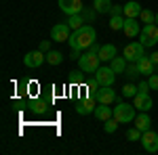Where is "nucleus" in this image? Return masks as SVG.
Returning a JSON list of instances; mask_svg holds the SVG:
<instances>
[{"label": "nucleus", "instance_id": "obj_1", "mask_svg": "<svg viewBox=\"0 0 158 155\" xmlns=\"http://www.w3.org/2000/svg\"><path fill=\"white\" fill-rule=\"evenodd\" d=\"M93 42H97V34L91 25H82L80 29H74L68 40L70 48H74V50H86Z\"/></svg>", "mask_w": 158, "mask_h": 155}, {"label": "nucleus", "instance_id": "obj_2", "mask_svg": "<svg viewBox=\"0 0 158 155\" xmlns=\"http://www.w3.org/2000/svg\"><path fill=\"white\" fill-rule=\"evenodd\" d=\"M139 42L146 48H154L158 44V25L156 23H148L141 27V34H139Z\"/></svg>", "mask_w": 158, "mask_h": 155}, {"label": "nucleus", "instance_id": "obj_3", "mask_svg": "<svg viewBox=\"0 0 158 155\" xmlns=\"http://www.w3.org/2000/svg\"><path fill=\"white\" fill-rule=\"evenodd\" d=\"M135 115H137L135 105L131 107L129 103H118V105L114 107V118L118 119L120 124H131V122H135Z\"/></svg>", "mask_w": 158, "mask_h": 155}, {"label": "nucleus", "instance_id": "obj_4", "mask_svg": "<svg viewBox=\"0 0 158 155\" xmlns=\"http://www.w3.org/2000/svg\"><path fill=\"white\" fill-rule=\"evenodd\" d=\"M78 63H80V69H82L85 73H95L99 67H101V65H99V63H101L99 55L97 52H89V50L78 59Z\"/></svg>", "mask_w": 158, "mask_h": 155}, {"label": "nucleus", "instance_id": "obj_5", "mask_svg": "<svg viewBox=\"0 0 158 155\" xmlns=\"http://www.w3.org/2000/svg\"><path fill=\"white\" fill-rule=\"evenodd\" d=\"M122 55H124V59L129 61V63H137V61L146 55V46L141 42H131V44L124 46V52Z\"/></svg>", "mask_w": 158, "mask_h": 155}, {"label": "nucleus", "instance_id": "obj_6", "mask_svg": "<svg viewBox=\"0 0 158 155\" xmlns=\"http://www.w3.org/2000/svg\"><path fill=\"white\" fill-rule=\"evenodd\" d=\"M91 99H93V101H97V103H101V105H112V103H116L118 95L114 92V88H112V86H99V90L91 96Z\"/></svg>", "mask_w": 158, "mask_h": 155}, {"label": "nucleus", "instance_id": "obj_7", "mask_svg": "<svg viewBox=\"0 0 158 155\" xmlns=\"http://www.w3.org/2000/svg\"><path fill=\"white\" fill-rule=\"evenodd\" d=\"M95 80H97L99 86H114L116 82V72L112 67H99L95 72Z\"/></svg>", "mask_w": 158, "mask_h": 155}, {"label": "nucleus", "instance_id": "obj_8", "mask_svg": "<svg viewBox=\"0 0 158 155\" xmlns=\"http://www.w3.org/2000/svg\"><path fill=\"white\" fill-rule=\"evenodd\" d=\"M70 36H72V27L68 23H57L51 29V40H55V42H68Z\"/></svg>", "mask_w": 158, "mask_h": 155}, {"label": "nucleus", "instance_id": "obj_9", "mask_svg": "<svg viewBox=\"0 0 158 155\" xmlns=\"http://www.w3.org/2000/svg\"><path fill=\"white\" fill-rule=\"evenodd\" d=\"M141 147L146 149L148 153H156L158 151V134L152 128L141 134Z\"/></svg>", "mask_w": 158, "mask_h": 155}, {"label": "nucleus", "instance_id": "obj_10", "mask_svg": "<svg viewBox=\"0 0 158 155\" xmlns=\"http://www.w3.org/2000/svg\"><path fill=\"white\" fill-rule=\"evenodd\" d=\"M57 4L65 15H78V13L85 11L82 0H57Z\"/></svg>", "mask_w": 158, "mask_h": 155}, {"label": "nucleus", "instance_id": "obj_11", "mask_svg": "<svg viewBox=\"0 0 158 155\" xmlns=\"http://www.w3.org/2000/svg\"><path fill=\"white\" fill-rule=\"evenodd\" d=\"M44 61H47V52H42V50L38 48V50H30L23 57V65L25 67H40Z\"/></svg>", "mask_w": 158, "mask_h": 155}, {"label": "nucleus", "instance_id": "obj_12", "mask_svg": "<svg viewBox=\"0 0 158 155\" xmlns=\"http://www.w3.org/2000/svg\"><path fill=\"white\" fill-rule=\"evenodd\" d=\"M133 105L137 111H150V109L154 107V101H152L150 92H137L133 96Z\"/></svg>", "mask_w": 158, "mask_h": 155}, {"label": "nucleus", "instance_id": "obj_13", "mask_svg": "<svg viewBox=\"0 0 158 155\" xmlns=\"http://www.w3.org/2000/svg\"><path fill=\"white\" fill-rule=\"evenodd\" d=\"M122 32H124L129 38H135V36L141 34V25H139V21H137L135 17H127V19H124V27H122Z\"/></svg>", "mask_w": 158, "mask_h": 155}, {"label": "nucleus", "instance_id": "obj_14", "mask_svg": "<svg viewBox=\"0 0 158 155\" xmlns=\"http://www.w3.org/2000/svg\"><path fill=\"white\" fill-rule=\"evenodd\" d=\"M137 67H139V72H141V76H152L154 73V69H156V65H154V61L150 59V57H141V59L137 61Z\"/></svg>", "mask_w": 158, "mask_h": 155}, {"label": "nucleus", "instance_id": "obj_15", "mask_svg": "<svg viewBox=\"0 0 158 155\" xmlns=\"http://www.w3.org/2000/svg\"><path fill=\"white\" fill-rule=\"evenodd\" d=\"M135 126H137L141 132H146V130L152 128V119H150V115H148V111H139V113L135 115Z\"/></svg>", "mask_w": 158, "mask_h": 155}, {"label": "nucleus", "instance_id": "obj_16", "mask_svg": "<svg viewBox=\"0 0 158 155\" xmlns=\"http://www.w3.org/2000/svg\"><path fill=\"white\" fill-rule=\"evenodd\" d=\"M141 11H143V6L137 2V0H129L127 4H124V17H139L141 15Z\"/></svg>", "mask_w": 158, "mask_h": 155}, {"label": "nucleus", "instance_id": "obj_17", "mask_svg": "<svg viewBox=\"0 0 158 155\" xmlns=\"http://www.w3.org/2000/svg\"><path fill=\"white\" fill-rule=\"evenodd\" d=\"M95 118L99 119V122H106V119H110V118H114V109L110 107V105H101L99 103V107H95Z\"/></svg>", "mask_w": 158, "mask_h": 155}, {"label": "nucleus", "instance_id": "obj_18", "mask_svg": "<svg viewBox=\"0 0 158 155\" xmlns=\"http://www.w3.org/2000/svg\"><path fill=\"white\" fill-rule=\"evenodd\" d=\"M95 103H97V101H93V99L80 101V103L76 105V113H80V115H89V113H93V111H95Z\"/></svg>", "mask_w": 158, "mask_h": 155}, {"label": "nucleus", "instance_id": "obj_19", "mask_svg": "<svg viewBox=\"0 0 158 155\" xmlns=\"http://www.w3.org/2000/svg\"><path fill=\"white\" fill-rule=\"evenodd\" d=\"M97 55H99L101 61H112L114 57H116V46H114V44H101Z\"/></svg>", "mask_w": 158, "mask_h": 155}, {"label": "nucleus", "instance_id": "obj_20", "mask_svg": "<svg viewBox=\"0 0 158 155\" xmlns=\"http://www.w3.org/2000/svg\"><path fill=\"white\" fill-rule=\"evenodd\" d=\"M112 0H93V11L99 13V15H106V13H112Z\"/></svg>", "mask_w": 158, "mask_h": 155}, {"label": "nucleus", "instance_id": "obj_21", "mask_svg": "<svg viewBox=\"0 0 158 155\" xmlns=\"http://www.w3.org/2000/svg\"><path fill=\"white\" fill-rule=\"evenodd\" d=\"M127 65H129V61L124 59V55H122V57H114V59L110 61V67H112L116 73H124Z\"/></svg>", "mask_w": 158, "mask_h": 155}, {"label": "nucleus", "instance_id": "obj_22", "mask_svg": "<svg viewBox=\"0 0 158 155\" xmlns=\"http://www.w3.org/2000/svg\"><path fill=\"white\" fill-rule=\"evenodd\" d=\"M65 23L72 27V32L74 29H80L82 23H85V21H82V13H78V15H68V21H65Z\"/></svg>", "mask_w": 158, "mask_h": 155}, {"label": "nucleus", "instance_id": "obj_23", "mask_svg": "<svg viewBox=\"0 0 158 155\" xmlns=\"http://www.w3.org/2000/svg\"><path fill=\"white\" fill-rule=\"evenodd\" d=\"M124 76L133 82V80H137L139 76H141V72H139V67H137V63H129L127 65V69H124Z\"/></svg>", "mask_w": 158, "mask_h": 155}, {"label": "nucleus", "instance_id": "obj_24", "mask_svg": "<svg viewBox=\"0 0 158 155\" xmlns=\"http://www.w3.org/2000/svg\"><path fill=\"white\" fill-rule=\"evenodd\" d=\"M124 19L127 17H122V15H112V19H110V29H114V32H118L124 27Z\"/></svg>", "mask_w": 158, "mask_h": 155}, {"label": "nucleus", "instance_id": "obj_25", "mask_svg": "<svg viewBox=\"0 0 158 155\" xmlns=\"http://www.w3.org/2000/svg\"><path fill=\"white\" fill-rule=\"evenodd\" d=\"M61 61H63V55H61L59 50H49L47 52V63L49 65H59Z\"/></svg>", "mask_w": 158, "mask_h": 155}, {"label": "nucleus", "instance_id": "obj_26", "mask_svg": "<svg viewBox=\"0 0 158 155\" xmlns=\"http://www.w3.org/2000/svg\"><path fill=\"white\" fill-rule=\"evenodd\" d=\"M139 19H141V23L148 25V23H156V13H152L150 9H143L141 15H139Z\"/></svg>", "mask_w": 158, "mask_h": 155}, {"label": "nucleus", "instance_id": "obj_27", "mask_svg": "<svg viewBox=\"0 0 158 155\" xmlns=\"http://www.w3.org/2000/svg\"><path fill=\"white\" fill-rule=\"evenodd\" d=\"M118 124H120V122L116 118H110V119H106V124H103V130L108 132V134H112V132L118 130Z\"/></svg>", "mask_w": 158, "mask_h": 155}, {"label": "nucleus", "instance_id": "obj_28", "mask_svg": "<svg viewBox=\"0 0 158 155\" xmlns=\"http://www.w3.org/2000/svg\"><path fill=\"white\" fill-rule=\"evenodd\" d=\"M137 92H139V88H137L133 82H131V84H124V88H122V96H127V99L135 96Z\"/></svg>", "mask_w": 158, "mask_h": 155}, {"label": "nucleus", "instance_id": "obj_29", "mask_svg": "<svg viewBox=\"0 0 158 155\" xmlns=\"http://www.w3.org/2000/svg\"><path fill=\"white\" fill-rule=\"evenodd\" d=\"M141 134H143V132L139 130L137 126H133V128H129V130H127V138H129L131 143H133V141H141Z\"/></svg>", "mask_w": 158, "mask_h": 155}, {"label": "nucleus", "instance_id": "obj_30", "mask_svg": "<svg viewBox=\"0 0 158 155\" xmlns=\"http://www.w3.org/2000/svg\"><path fill=\"white\" fill-rule=\"evenodd\" d=\"M148 84H150V88H152V90H158V76H156V73L148 76Z\"/></svg>", "mask_w": 158, "mask_h": 155}, {"label": "nucleus", "instance_id": "obj_31", "mask_svg": "<svg viewBox=\"0 0 158 155\" xmlns=\"http://www.w3.org/2000/svg\"><path fill=\"white\" fill-rule=\"evenodd\" d=\"M40 50H42V52H49L51 50V40H42V42H40Z\"/></svg>", "mask_w": 158, "mask_h": 155}, {"label": "nucleus", "instance_id": "obj_32", "mask_svg": "<svg viewBox=\"0 0 158 155\" xmlns=\"http://www.w3.org/2000/svg\"><path fill=\"white\" fill-rule=\"evenodd\" d=\"M137 88H139V92H150V90H152L148 82H139V84H137Z\"/></svg>", "mask_w": 158, "mask_h": 155}, {"label": "nucleus", "instance_id": "obj_33", "mask_svg": "<svg viewBox=\"0 0 158 155\" xmlns=\"http://www.w3.org/2000/svg\"><path fill=\"white\" fill-rule=\"evenodd\" d=\"M80 57H82V55H80V50H74V48H72V55H70V59H72V61H78Z\"/></svg>", "mask_w": 158, "mask_h": 155}, {"label": "nucleus", "instance_id": "obj_34", "mask_svg": "<svg viewBox=\"0 0 158 155\" xmlns=\"http://www.w3.org/2000/svg\"><path fill=\"white\" fill-rule=\"evenodd\" d=\"M99 48H101V46H99L97 42H93V44H91V46L86 48V50H89V52H99Z\"/></svg>", "mask_w": 158, "mask_h": 155}, {"label": "nucleus", "instance_id": "obj_35", "mask_svg": "<svg viewBox=\"0 0 158 155\" xmlns=\"http://www.w3.org/2000/svg\"><path fill=\"white\" fill-rule=\"evenodd\" d=\"M150 59L154 61V65H158V50H156V52H152V55H150Z\"/></svg>", "mask_w": 158, "mask_h": 155}, {"label": "nucleus", "instance_id": "obj_36", "mask_svg": "<svg viewBox=\"0 0 158 155\" xmlns=\"http://www.w3.org/2000/svg\"><path fill=\"white\" fill-rule=\"evenodd\" d=\"M36 111H38V113H42V111H44V105H42V103H36Z\"/></svg>", "mask_w": 158, "mask_h": 155}, {"label": "nucleus", "instance_id": "obj_37", "mask_svg": "<svg viewBox=\"0 0 158 155\" xmlns=\"http://www.w3.org/2000/svg\"><path fill=\"white\" fill-rule=\"evenodd\" d=\"M156 25H158V13H156Z\"/></svg>", "mask_w": 158, "mask_h": 155}]
</instances>
